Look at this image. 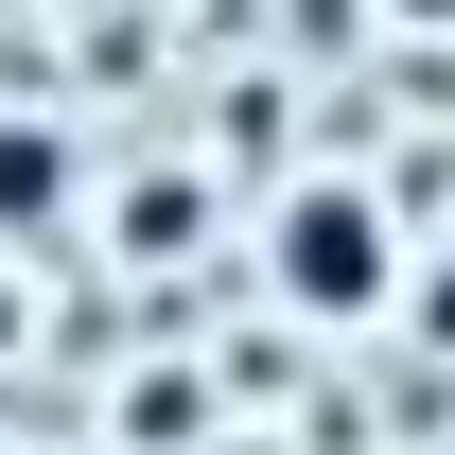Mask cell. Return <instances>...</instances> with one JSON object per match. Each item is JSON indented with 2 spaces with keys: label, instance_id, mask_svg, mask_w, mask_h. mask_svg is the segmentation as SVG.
<instances>
[{
  "label": "cell",
  "instance_id": "obj_1",
  "mask_svg": "<svg viewBox=\"0 0 455 455\" xmlns=\"http://www.w3.org/2000/svg\"><path fill=\"white\" fill-rule=\"evenodd\" d=\"M263 298H281L298 333H386L403 315V211L368 175H298L281 211H263Z\"/></svg>",
  "mask_w": 455,
  "mask_h": 455
},
{
  "label": "cell",
  "instance_id": "obj_2",
  "mask_svg": "<svg viewBox=\"0 0 455 455\" xmlns=\"http://www.w3.org/2000/svg\"><path fill=\"white\" fill-rule=\"evenodd\" d=\"M88 211V140H70V123H0V245H53V228Z\"/></svg>",
  "mask_w": 455,
  "mask_h": 455
},
{
  "label": "cell",
  "instance_id": "obj_3",
  "mask_svg": "<svg viewBox=\"0 0 455 455\" xmlns=\"http://www.w3.org/2000/svg\"><path fill=\"white\" fill-rule=\"evenodd\" d=\"M368 18H403V36H455V0H368Z\"/></svg>",
  "mask_w": 455,
  "mask_h": 455
}]
</instances>
